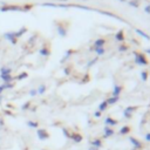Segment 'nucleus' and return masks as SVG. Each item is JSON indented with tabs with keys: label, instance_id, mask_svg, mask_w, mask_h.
<instances>
[{
	"label": "nucleus",
	"instance_id": "obj_1",
	"mask_svg": "<svg viewBox=\"0 0 150 150\" xmlns=\"http://www.w3.org/2000/svg\"><path fill=\"white\" fill-rule=\"evenodd\" d=\"M0 12H25V11H23V6H20V5L2 4V6L0 7Z\"/></svg>",
	"mask_w": 150,
	"mask_h": 150
},
{
	"label": "nucleus",
	"instance_id": "obj_2",
	"mask_svg": "<svg viewBox=\"0 0 150 150\" xmlns=\"http://www.w3.org/2000/svg\"><path fill=\"white\" fill-rule=\"evenodd\" d=\"M134 55H135V62L137 64H139V66H146L148 64V60H146V57H145L144 54L134 52Z\"/></svg>",
	"mask_w": 150,
	"mask_h": 150
},
{
	"label": "nucleus",
	"instance_id": "obj_3",
	"mask_svg": "<svg viewBox=\"0 0 150 150\" xmlns=\"http://www.w3.org/2000/svg\"><path fill=\"white\" fill-rule=\"evenodd\" d=\"M56 32H57V34H59L61 38L67 36L68 29H67L66 23H64V22H57V23H56Z\"/></svg>",
	"mask_w": 150,
	"mask_h": 150
},
{
	"label": "nucleus",
	"instance_id": "obj_4",
	"mask_svg": "<svg viewBox=\"0 0 150 150\" xmlns=\"http://www.w3.org/2000/svg\"><path fill=\"white\" fill-rule=\"evenodd\" d=\"M4 38H5L7 41H9L12 45H16V42H18V39H16V36H15V30L6 32V33L4 34Z\"/></svg>",
	"mask_w": 150,
	"mask_h": 150
},
{
	"label": "nucleus",
	"instance_id": "obj_5",
	"mask_svg": "<svg viewBox=\"0 0 150 150\" xmlns=\"http://www.w3.org/2000/svg\"><path fill=\"white\" fill-rule=\"evenodd\" d=\"M36 136H38V138L41 139V141H45V139L49 138L48 131H47L46 129H42V128H38V129H36Z\"/></svg>",
	"mask_w": 150,
	"mask_h": 150
},
{
	"label": "nucleus",
	"instance_id": "obj_6",
	"mask_svg": "<svg viewBox=\"0 0 150 150\" xmlns=\"http://www.w3.org/2000/svg\"><path fill=\"white\" fill-rule=\"evenodd\" d=\"M135 109H136V107H127L124 110H123V117H125V118H131L132 117V114H134V111H135Z\"/></svg>",
	"mask_w": 150,
	"mask_h": 150
},
{
	"label": "nucleus",
	"instance_id": "obj_7",
	"mask_svg": "<svg viewBox=\"0 0 150 150\" xmlns=\"http://www.w3.org/2000/svg\"><path fill=\"white\" fill-rule=\"evenodd\" d=\"M129 141H130V143L132 144V148H134V149H136V150L142 149V143H141L137 138H135V137H130Z\"/></svg>",
	"mask_w": 150,
	"mask_h": 150
},
{
	"label": "nucleus",
	"instance_id": "obj_8",
	"mask_svg": "<svg viewBox=\"0 0 150 150\" xmlns=\"http://www.w3.org/2000/svg\"><path fill=\"white\" fill-rule=\"evenodd\" d=\"M115 134V131H114V129H111L110 127H104V130H103V137L104 138H108V137H110V136H112Z\"/></svg>",
	"mask_w": 150,
	"mask_h": 150
},
{
	"label": "nucleus",
	"instance_id": "obj_9",
	"mask_svg": "<svg viewBox=\"0 0 150 150\" xmlns=\"http://www.w3.org/2000/svg\"><path fill=\"white\" fill-rule=\"evenodd\" d=\"M0 79L4 81V83H12V82L14 81V76H12V74L0 75Z\"/></svg>",
	"mask_w": 150,
	"mask_h": 150
},
{
	"label": "nucleus",
	"instance_id": "obj_10",
	"mask_svg": "<svg viewBox=\"0 0 150 150\" xmlns=\"http://www.w3.org/2000/svg\"><path fill=\"white\" fill-rule=\"evenodd\" d=\"M122 90H123L122 86L115 84V86H114V89H112V96H115V97H120V94L122 93Z\"/></svg>",
	"mask_w": 150,
	"mask_h": 150
},
{
	"label": "nucleus",
	"instance_id": "obj_11",
	"mask_svg": "<svg viewBox=\"0 0 150 150\" xmlns=\"http://www.w3.org/2000/svg\"><path fill=\"white\" fill-rule=\"evenodd\" d=\"M39 54H40L41 56L47 57V56L50 55V49H49L48 47H41V48L39 49Z\"/></svg>",
	"mask_w": 150,
	"mask_h": 150
},
{
	"label": "nucleus",
	"instance_id": "obj_12",
	"mask_svg": "<svg viewBox=\"0 0 150 150\" xmlns=\"http://www.w3.org/2000/svg\"><path fill=\"white\" fill-rule=\"evenodd\" d=\"M12 73V68L8 67V66H2L0 68V75H7V74H11Z\"/></svg>",
	"mask_w": 150,
	"mask_h": 150
},
{
	"label": "nucleus",
	"instance_id": "obj_13",
	"mask_svg": "<svg viewBox=\"0 0 150 150\" xmlns=\"http://www.w3.org/2000/svg\"><path fill=\"white\" fill-rule=\"evenodd\" d=\"M104 123H105L107 127H115L117 124V121L114 120V118H111V117H107L105 121H104Z\"/></svg>",
	"mask_w": 150,
	"mask_h": 150
},
{
	"label": "nucleus",
	"instance_id": "obj_14",
	"mask_svg": "<svg viewBox=\"0 0 150 150\" xmlns=\"http://www.w3.org/2000/svg\"><path fill=\"white\" fill-rule=\"evenodd\" d=\"M70 139H73V141H74V142H76V143H80V142L82 141V136H81L80 134L71 132V134H70Z\"/></svg>",
	"mask_w": 150,
	"mask_h": 150
},
{
	"label": "nucleus",
	"instance_id": "obj_15",
	"mask_svg": "<svg viewBox=\"0 0 150 150\" xmlns=\"http://www.w3.org/2000/svg\"><path fill=\"white\" fill-rule=\"evenodd\" d=\"M26 125H27L28 128H30V129H38V128H39V123H38L36 121H32V120L27 121V122H26Z\"/></svg>",
	"mask_w": 150,
	"mask_h": 150
},
{
	"label": "nucleus",
	"instance_id": "obj_16",
	"mask_svg": "<svg viewBox=\"0 0 150 150\" xmlns=\"http://www.w3.org/2000/svg\"><path fill=\"white\" fill-rule=\"evenodd\" d=\"M135 32H136V34H138L139 36L144 38L145 40H150V36H149V34H146L145 32H143V30H141V29H138V28H135Z\"/></svg>",
	"mask_w": 150,
	"mask_h": 150
},
{
	"label": "nucleus",
	"instance_id": "obj_17",
	"mask_svg": "<svg viewBox=\"0 0 150 150\" xmlns=\"http://www.w3.org/2000/svg\"><path fill=\"white\" fill-rule=\"evenodd\" d=\"M115 39H116L117 41H120V42H123V41H124V33H123L122 29L118 30V32L115 34Z\"/></svg>",
	"mask_w": 150,
	"mask_h": 150
},
{
	"label": "nucleus",
	"instance_id": "obj_18",
	"mask_svg": "<svg viewBox=\"0 0 150 150\" xmlns=\"http://www.w3.org/2000/svg\"><path fill=\"white\" fill-rule=\"evenodd\" d=\"M104 45H105V39H97V40H95V42H94V47H104Z\"/></svg>",
	"mask_w": 150,
	"mask_h": 150
},
{
	"label": "nucleus",
	"instance_id": "obj_19",
	"mask_svg": "<svg viewBox=\"0 0 150 150\" xmlns=\"http://www.w3.org/2000/svg\"><path fill=\"white\" fill-rule=\"evenodd\" d=\"M26 32H27V28H26V27H21L19 30H15V36H16V39L21 38Z\"/></svg>",
	"mask_w": 150,
	"mask_h": 150
},
{
	"label": "nucleus",
	"instance_id": "obj_20",
	"mask_svg": "<svg viewBox=\"0 0 150 150\" xmlns=\"http://www.w3.org/2000/svg\"><path fill=\"white\" fill-rule=\"evenodd\" d=\"M93 50L100 56V55H103L104 53H105V49H104V47H93Z\"/></svg>",
	"mask_w": 150,
	"mask_h": 150
},
{
	"label": "nucleus",
	"instance_id": "obj_21",
	"mask_svg": "<svg viewBox=\"0 0 150 150\" xmlns=\"http://www.w3.org/2000/svg\"><path fill=\"white\" fill-rule=\"evenodd\" d=\"M46 89H47V87H46V84H40L38 88H36V91H38V95H43L45 93H46Z\"/></svg>",
	"mask_w": 150,
	"mask_h": 150
},
{
	"label": "nucleus",
	"instance_id": "obj_22",
	"mask_svg": "<svg viewBox=\"0 0 150 150\" xmlns=\"http://www.w3.org/2000/svg\"><path fill=\"white\" fill-rule=\"evenodd\" d=\"M73 53H74V50H73V49H68V50L66 52V54L63 55V57L61 59V63H63V62H64L66 60H68V59L70 57V55H71Z\"/></svg>",
	"mask_w": 150,
	"mask_h": 150
},
{
	"label": "nucleus",
	"instance_id": "obj_23",
	"mask_svg": "<svg viewBox=\"0 0 150 150\" xmlns=\"http://www.w3.org/2000/svg\"><path fill=\"white\" fill-rule=\"evenodd\" d=\"M91 145L95 146V148H97V149H100L102 146V141L100 138H95L94 141H91Z\"/></svg>",
	"mask_w": 150,
	"mask_h": 150
},
{
	"label": "nucleus",
	"instance_id": "obj_24",
	"mask_svg": "<svg viewBox=\"0 0 150 150\" xmlns=\"http://www.w3.org/2000/svg\"><path fill=\"white\" fill-rule=\"evenodd\" d=\"M118 98H120V97H115V96H111V97L107 98L105 101H107L108 105H112V104H115V103H116V102L118 101Z\"/></svg>",
	"mask_w": 150,
	"mask_h": 150
},
{
	"label": "nucleus",
	"instance_id": "obj_25",
	"mask_svg": "<svg viewBox=\"0 0 150 150\" xmlns=\"http://www.w3.org/2000/svg\"><path fill=\"white\" fill-rule=\"evenodd\" d=\"M108 108V103H107V101H102L101 103H100V105H98V111H104L105 109Z\"/></svg>",
	"mask_w": 150,
	"mask_h": 150
},
{
	"label": "nucleus",
	"instance_id": "obj_26",
	"mask_svg": "<svg viewBox=\"0 0 150 150\" xmlns=\"http://www.w3.org/2000/svg\"><path fill=\"white\" fill-rule=\"evenodd\" d=\"M27 76H28V74H27L26 71H23V73H20L18 76H15V77H14V80H16V81H21V80L26 79Z\"/></svg>",
	"mask_w": 150,
	"mask_h": 150
},
{
	"label": "nucleus",
	"instance_id": "obj_27",
	"mask_svg": "<svg viewBox=\"0 0 150 150\" xmlns=\"http://www.w3.org/2000/svg\"><path fill=\"white\" fill-rule=\"evenodd\" d=\"M130 131V128L128 127V125H124L123 128H121V130H120V134H122V135H125V134H128Z\"/></svg>",
	"mask_w": 150,
	"mask_h": 150
},
{
	"label": "nucleus",
	"instance_id": "obj_28",
	"mask_svg": "<svg viewBox=\"0 0 150 150\" xmlns=\"http://www.w3.org/2000/svg\"><path fill=\"white\" fill-rule=\"evenodd\" d=\"M141 79H142V81H143V82H145V81L148 80V71L143 70V71L141 73Z\"/></svg>",
	"mask_w": 150,
	"mask_h": 150
},
{
	"label": "nucleus",
	"instance_id": "obj_29",
	"mask_svg": "<svg viewBox=\"0 0 150 150\" xmlns=\"http://www.w3.org/2000/svg\"><path fill=\"white\" fill-rule=\"evenodd\" d=\"M2 87H4V89L6 90V89H12V88H14V83L12 82V83H2Z\"/></svg>",
	"mask_w": 150,
	"mask_h": 150
},
{
	"label": "nucleus",
	"instance_id": "obj_30",
	"mask_svg": "<svg viewBox=\"0 0 150 150\" xmlns=\"http://www.w3.org/2000/svg\"><path fill=\"white\" fill-rule=\"evenodd\" d=\"M30 108V102L28 101V102H26V103H23L22 105H21V110H28Z\"/></svg>",
	"mask_w": 150,
	"mask_h": 150
},
{
	"label": "nucleus",
	"instance_id": "obj_31",
	"mask_svg": "<svg viewBox=\"0 0 150 150\" xmlns=\"http://www.w3.org/2000/svg\"><path fill=\"white\" fill-rule=\"evenodd\" d=\"M97 60H98V57H94V59H91V60L88 62V64H87V66H88V68H90L93 64H95V63L97 62Z\"/></svg>",
	"mask_w": 150,
	"mask_h": 150
},
{
	"label": "nucleus",
	"instance_id": "obj_32",
	"mask_svg": "<svg viewBox=\"0 0 150 150\" xmlns=\"http://www.w3.org/2000/svg\"><path fill=\"white\" fill-rule=\"evenodd\" d=\"M129 5L132 6V7H138L139 6V2H138V0H130L129 1Z\"/></svg>",
	"mask_w": 150,
	"mask_h": 150
},
{
	"label": "nucleus",
	"instance_id": "obj_33",
	"mask_svg": "<svg viewBox=\"0 0 150 150\" xmlns=\"http://www.w3.org/2000/svg\"><path fill=\"white\" fill-rule=\"evenodd\" d=\"M32 8H33V5H30V4L23 5V11H25V12H28V11H30Z\"/></svg>",
	"mask_w": 150,
	"mask_h": 150
},
{
	"label": "nucleus",
	"instance_id": "obj_34",
	"mask_svg": "<svg viewBox=\"0 0 150 150\" xmlns=\"http://www.w3.org/2000/svg\"><path fill=\"white\" fill-rule=\"evenodd\" d=\"M62 132H63V135H64L67 138H70V134H71V132H69V130H68V129L63 128V129H62Z\"/></svg>",
	"mask_w": 150,
	"mask_h": 150
},
{
	"label": "nucleus",
	"instance_id": "obj_35",
	"mask_svg": "<svg viewBox=\"0 0 150 150\" xmlns=\"http://www.w3.org/2000/svg\"><path fill=\"white\" fill-rule=\"evenodd\" d=\"M118 50H120V52H127V50H128V46H127V45H121V46L118 47Z\"/></svg>",
	"mask_w": 150,
	"mask_h": 150
},
{
	"label": "nucleus",
	"instance_id": "obj_36",
	"mask_svg": "<svg viewBox=\"0 0 150 150\" xmlns=\"http://www.w3.org/2000/svg\"><path fill=\"white\" fill-rule=\"evenodd\" d=\"M28 94H29V96L34 97V96H36V95H38V91H36V89H30Z\"/></svg>",
	"mask_w": 150,
	"mask_h": 150
},
{
	"label": "nucleus",
	"instance_id": "obj_37",
	"mask_svg": "<svg viewBox=\"0 0 150 150\" xmlns=\"http://www.w3.org/2000/svg\"><path fill=\"white\" fill-rule=\"evenodd\" d=\"M4 87H2V84H0V102L2 101V98H4V96H2V93H4Z\"/></svg>",
	"mask_w": 150,
	"mask_h": 150
},
{
	"label": "nucleus",
	"instance_id": "obj_38",
	"mask_svg": "<svg viewBox=\"0 0 150 150\" xmlns=\"http://www.w3.org/2000/svg\"><path fill=\"white\" fill-rule=\"evenodd\" d=\"M144 11H145V12H146L148 14H150V4L145 6V8H144Z\"/></svg>",
	"mask_w": 150,
	"mask_h": 150
},
{
	"label": "nucleus",
	"instance_id": "obj_39",
	"mask_svg": "<svg viewBox=\"0 0 150 150\" xmlns=\"http://www.w3.org/2000/svg\"><path fill=\"white\" fill-rule=\"evenodd\" d=\"M64 73L67 74V75H69L70 74V68L68 67V68H64Z\"/></svg>",
	"mask_w": 150,
	"mask_h": 150
},
{
	"label": "nucleus",
	"instance_id": "obj_40",
	"mask_svg": "<svg viewBox=\"0 0 150 150\" xmlns=\"http://www.w3.org/2000/svg\"><path fill=\"white\" fill-rule=\"evenodd\" d=\"M94 116H95V117H100V116H101V111H98V110H97V111H95Z\"/></svg>",
	"mask_w": 150,
	"mask_h": 150
},
{
	"label": "nucleus",
	"instance_id": "obj_41",
	"mask_svg": "<svg viewBox=\"0 0 150 150\" xmlns=\"http://www.w3.org/2000/svg\"><path fill=\"white\" fill-rule=\"evenodd\" d=\"M145 141H148V142H150V132L145 135Z\"/></svg>",
	"mask_w": 150,
	"mask_h": 150
},
{
	"label": "nucleus",
	"instance_id": "obj_42",
	"mask_svg": "<svg viewBox=\"0 0 150 150\" xmlns=\"http://www.w3.org/2000/svg\"><path fill=\"white\" fill-rule=\"evenodd\" d=\"M4 125H5V122H4V120L0 117V128H1V127H4Z\"/></svg>",
	"mask_w": 150,
	"mask_h": 150
},
{
	"label": "nucleus",
	"instance_id": "obj_43",
	"mask_svg": "<svg viewBox=\"0 0 150 150\" xmlns=\"http://www.w3.org/2000/svg\"><path fill=\"white\" fill-rule=\"evenodd\" d=\"M54 1H61V2H66V1H69V0H54ZM80 1H86V0H80Z\"/></svg>",
	"mask_w": 150,
	"mask_h": 150
},
{
	"label": "nucleus",
	"instance_id": "obj_44",
	"mask_svg": "<svg viewBox=\"0 0 150 150\" xmlns=\"http://www.w3.org/2000/svg\"><path fill=\"white\" fill-rule=\"evenodd\" d=\"M88 150H98V149H97V148H95V146H93V145H91V146H90V148H89V149H88Z\"/></svg>",
	"mask_w": 150,
	"mask_h": 150
},
{
	"label": "nucleus",
	"instance_id": "obj_45",
	"mask_svg": "<svg viewBox=\"0 0 150 150\" xmlns=\"http://www.w3.org/2000/svg\"><path fill=\"white\" fill-rule=\"evenodd\" d=\"M146 53H149V54H150V48H146Z\"/></svg>",
	"mask_w": 150,
	"mask_h": 150
},
{
	"label": "nucleus",
	"instance_id": "obj_46",
	"mask_svg": "<svg viewBox=\"0 0 150 150\" xmlns=\"http://www.w3.org/2000/svg\"><path fill=\"white\" fill-rule=\"evenodd\" d=\"M118 1H121V2H124V1H127V0H118Z\"/></svg>",
	"mask_w": 150,
	"mask_h": 150
},
{
	"label": "nucleus",
	"instance_id": "obj_47",
	"mask_svg": "<svg viewBox=\"0 0 150 150\" xmlns=\"http://www.w3.org/2000/svg\"><path fill=\"white\" fill-rule=\"evenodd\" d=\"M132 150H136V149H132Z\"/></svg>",
	"mask_w": 150,
	"mask_h": 150
},
{
	"label": "nucleus",
	"instance_id": "obj_48",
	"mask_svg": "<svg viewBox=\"0 0 150 150\" xmlns=\"http://www.w3.org/2000/svg\"><path fill=\"white\" fill-rule=\"evenodd\" d=\"M43 150H47V149H43Z\"/></svg>",
	"mask_w": 150,
	"mask_h": 150
}]
</instances>
